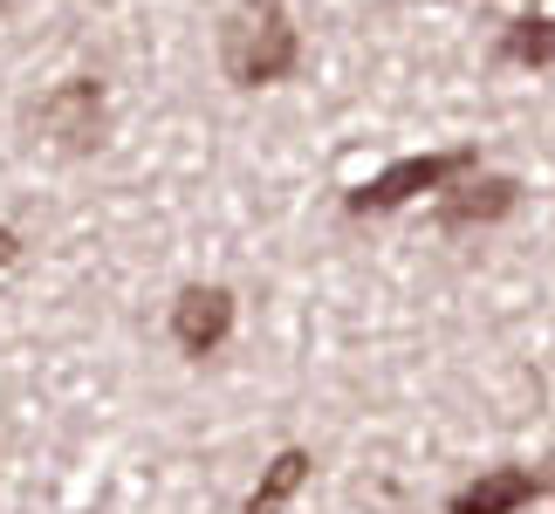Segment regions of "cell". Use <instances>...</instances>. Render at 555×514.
I'll return each instance as SVG.
<instances>
[{
	"label": "cell",
	"instance_id": "obj_1",
	"mask_svg": "<svg viewBox=\"0 0 555 514\" xmlns=\"http://www.w3.org/2000/svg\"><path fill=\"white\" fill-rule=\"evenodd\" d=\"M295 62H302V35H295V21L282 0H241V8L227 14L220 28V69L227 82H241V90H268V82H282Z\"/></svg>",
	"mask_w": 555,
	"mask_h": 514
},
{
	"label": "cell",
	"instance_id": "obj_2",
	"mask_svg": "<svg viewBox=\"0 0 555 514\" xmlns=\"http://www.w3.org/2000/svg\"><path fill=\"white\" fill-rule=\"evenodd\" d=\"M460 171H474V152H425V158H398L384 165L371 185L350 192V213H391L404 200H418V192H439L446 179H460Z\"/></svg>",
	"mask_w": 555,
	"mask_h": 514
},
{
	"label": "cell",
	"instance_id": "obj_3",
	"mask_svg": "<svg viewBox=\"0 0 555 514\" xmlns=\"http://www.w3.org/2000/svg\"><path fill=\"white\" fill-rule=\"evenodd\" d=\"M35 124L49 131L62 152H96L103 144V124H111V103H103V82L96 76H69L62 90L41 97Z\"/></svg>",
	"mask_w": 555,
	"mask_h": 514
},
{
	"label": "cell",
	"instance_id": "obj_4",
	"mask_svg": "<svg viewBox=\"0 0 555 514\" xmlns=\"http://www.w3.org/2000/svg\"><path fill=\"white\" fill-rule=\"evenodd\" d=\"M227 330H233V295L227 288H185L179 303H172V343L185 357H212L227 343Z\"/></svg>",
	"mask_w": 555,
	"mask_h": 514
},
{
	"label": "cell",
	"instance_id": "obj_5",
	"mask_svg": "<svg viewBox=\"0 0 555 514\" xmlns=\"http://www.w3.org/2000/svg\"><path fill=\"white\" fill-rule=\"evenodd\" d=\"M542 494H548V474H535V466H494V474H480L453 501V514H521Z\"/></svg>",
	"mask_w": 555,
	"mask_h": 514
},
{
	"label": "cell",
	"instance_id": "obj_6",
	"mask_svg": "<svg viewBox=\"0 0 555 514\" xmlns=\"http://www.w3.org/2000/svg\"><path fill=\"white\" fill-rule=\"evenodd\" d=\"M515 200H521L515 179H474V185H460V192L439 200V220L446 227H487V220H501V213H515Z\"/></svg>",
	"mask_w": 555,
	"mask_h": 514
},
{
	"label": "cell",
	"instance_id": "obj_7",
	"mask_svg": "<svg viewBox=\"0 0 555 514\" xmlns=\"http://www.w3.org/2000/svg\"><path fill=\"white\" fill-rule=\"evenodd\" d=\"M315 474V460L302 453V446H288V453H274V466H268V480L247 494V514H282L295 494H302V480Z\"/></svg>",
	"mask_w": 555,
	"mask_h": 514
},
{
	"label": "cell",
	"instance_id": "obj_8",
	"mask_svg": "<svg viewBox=\"0 0 555 514\" xmlns=\"http://www.w3.org/2000/svg\"><path fill=\"white\" fill-rule=\"evenodd\" d=\"M507 55H515L521 69H548V21H515V35H507Z\"/></svg>",
	"mask_w": 555,
	"mask_h": 514
},
{
	"label": "cell",
	"instance_id": "obj_9",
	"mask_svg": "<svg viewBox=\"0 0 555 514\" xmlns=\"http://www.w3.org/2000/svg\"><path fill=\"white\" fill-rule=\"evenodd\" d=\"M14 254H21V241H14V227H0V268H8Z\"/></svg>",
	"mask_w": 555,
	"mask_h": 514
}]
</instances>
